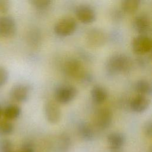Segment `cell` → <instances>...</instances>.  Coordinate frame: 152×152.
Here are the masks:
<instances>
[{"label":"cell","mask_w":152,"mask_h":152,"mask_svg":"<svg viewBox=\"0 0 152 152\" xmlns=\"http://www.w3.org/2000/svg\"><path fill=\"white\" fill-rule=\"evenodd\" d=\"M132 66L130 58L123 53H115L106 61V68L110 74L124 73L129 71Z\"/></svg>","instance_id":"cell-1"},{"label":"cell","mask_w":152,"mask_h":152,"mask_svg":"<svg viewBox=\"0 0 152 152\" xmlns=\"http://www.w3.org/2000/svg\"><path fill=\"white\" fill-rule=\"evenodd\" d=\"M64 69L66 74L71 78L82 81L90 80V75L86 73L83 64L77 59L72 58L67 60Z\"/></svg>","instance_id":"cell-2"},{"label":"cell","mask_w":152,"mask_h":152,"mask_svg":"<svg viewBox=\"0 0 152 152\" xmlns=\"http://www.w3.org/2000/svg\"><path fill=\"white\" fill-rule=\"evenodd\" d=\"M77 27V24L74 18L64 17L56 21L54 26V31L59 36L65 37L72 34Z\"/></svg>","instance_id":"cell-3"},{"label":"cell","mask_w":152,"mask_h":152,"mask_svg":"<svg viewBox=\"0 0 152 152\" xmlns=\"http://www.w3.org/2000/svg\"><path fill=\"white\" fill-rule=\"evenodd\" d=\"M131 48L135 54L138 55H145L151 50V39L147 34H138L132 40Z\"/></svg>","instance_id":"cell-4"},{"label":"cell","mask_w":152,"mask_h":152,"mask_svg":"<svg viewBox=\"0 0 152 152\" xmlns=\"http://www.w3.org/2000/svg\"><path fill=\"white\" fill-rule=\"evenodd\" d=\"M77 88L71 85H61L55 90V99L59 103L66 104L72 101L77 96Z\"/></svg>","instance_id":"cell-5"},{"label":"cell","mask_w":152,"mask_h":152,"mask_svg":"<svg viewBox=\"0 0 152 152\" xmlns=\"http://www.w3.org/2000/svg\"><path fill=\"white\" fill-rule=\"evenodd\" d=\"M113 120V113L107 107H101L96 110L94 117V122L97 127L102 129L110 126Z\"/></svg>","instance_id":"cell-6"},{"label":"cell","mask_w":152,"mask_h":152,"mask_svg":"<svg viewBox=\"0 0 152 152\" xmlns=\"http://www.w3.org/2000/svg\"><path fill=\"white\" fill-rule=\"evenodd\" d=\"M17 31V24L11 16L0 17V37L8 38L12 37Z\"/></svg>","instance_id":"cell-7"},{"label":"cell","mask_w":152,"mask_h":152,"mask_svg":"<svg viewBox=\"0 0 152 152\" xmlns=\"http://www.w3.org/2000/svg\"><path fill=\"white\" fill-rule=\"evenodd\" d=\"M75 13L77 19L84 24L91 23L96 18V14L94 8L86 4L77 6Z\"/></svg>","instance_id":"cell-8"},{"label":"cell","mask_w":152,"mask_h":152,"mask_svg":"<svg viewBox=\"0 0 152 152\" xmlns=\"http://www.w3.org/2000/svg\"><path fill=\"white\" fill-rule=\"evenodd\" d=\"M45 115L47 121L52 124L58 123L61 118V112L59 106L53 100L48 101L45 106Z\"/></svg>","instance_id":"cell-9"},{"label":"cell","mask_w":152,"mask_h":152,"mask_svg":"<svg viewBox=\"0 0 152 152\" xmlns=\"http://www.w3.org/2000/svg\"><path fill=\"white\" fill-rule=\"evenodd\" d=\"M30 94V88L24 84H18L14 86L10 90V97L15 102L22 103L27 101Z\"/></svg>","instance_id":"cell-10"},{"label":"cell","mask_w":152,"mask_h":152,"mask_svg":"<svg viewBox=\"0 0 152 152\" xmlns=\"http://www.w3.org/2000/svg\"><path fill=\"white\" fill-rule=\"evenodd\" d=\"M150 100L148 96L137 94L130 102V108L136 113H142L149 107Z\"/></svg>","instance_id":"cell-11"},{"label":"cell","mask_w":152,"mask_h":152,"mask_svg":"<svg viewBox=\"0 0 152 152\" xmlns=\"http://www.w3.org/2000/svg\"><path fill=\"white\" fill-rule=\"evenodd\" d=\"M134 29L139 34H147L151 28V21L150 18L145 15L136 16L132 23Z\"/></svg>","instance_id":"cell-12"},{"label":"cell","mask_w":152,"mask_h":152,"mask_svg":"<svg viewBox=\"0 0 152 152\" xmlns=\"http://www.w3.org/2000/svg\"><path fill=\"white\" fill-rule=\"evenodd\" d=\"M126 138L125 135L119 132H113L107 137L108 147L113 151L120 150L125 144Z\"/></svg>","instance_id":"cell-13"},{"label":"cell","mask_w":152,"mask_h":152,"mask_svg":"<svg viewBox=\"0 0 152 152\" xmlns=\"http://www.w3.org/2000/svg\"><path fill=\"white\" fill-rule=\"evenodd\" d=\"M86 39L90 45L99 46L104 43V35L100 30L93 29L87 33Z\"/></svg>","instance_id":"cell-14"},{"label":"cell","mask_w":152,"mask_h":152,"mask_svg":"<svg viewBox=\"0 0 152 152\" xmlns=\"http://www.w3.org/2000/svg\"><path fill=\"white\" fill-rule=\"evenodd\" d=\"M91 97L92 100L97 104H101L106 101L107 97V93L104 88L96 85L91 90Z\"/></svg>","instance_id":"cell-15"},{"label":"cell","mask_w":152,"mask_h":152,"mask_svg":"<svg viewBox=\"0 0 152 152\" xmlns=\"http://www.w3.org/2000/svg\"><path fill=\"white\" fill-rule=\"evenodd\" d=\"M78 132L80 137L84 140L90 141L94 138V131L91 126L87 122H82L79 124Z\"/></svg>","instance_id":"cell-16"},{"label":"cell","mask_w":152,"mask_h":152,"mask_svg":"<svg viewBox=\"0 0 152 152\" xmlns=\"http://www.w3.org/2000/svg\"><path fill=\"white\" fill-rule=\"evenodd\" d=\"M134 89L138 94L147 96L151 93V84L146 80H139L135 83Z\"/></svg>","instance_id":"cell-17"},{"label":"cell","mask_w":152,"mask_h":152,"mask_svg":"<svg viewBox=\"0 0 152 152\" xmlns=\"http://www.w3.org/2000/svg\"><path fill=\"white\" fill-rule=\"evenodd\" d=\"M21 112V109L19 106L11 104L5 107L2 110V115L7 120L11 121L17 119L20 115Z\"/></svg>","instance_id":"cell-18"},{"label":"cell","mask_w":152,"mask_h":152,"mask_svg":"<svg viewBox=\"0 0 152 152\" xmlns=\"http://www.w3.org/2000/svg\"><path fill=\"white\" fill-rule=\"evenodd\" d=\"M140 5V1L138 0H124L121 2L122 10L129 14L134 13L137 11Z\"/></svg>","instance_id":"cell-19"},{"label":"cell","mask_w":152,"mask_h":152,"mask_svg":"<svg viewBox=\"0 0 152 152\" xmlns=\"http://www.w3.org/2000/svg\"><path fill=\"white\" fill-rule=\"evenodd\" d=\"M13 124L8 120L0 121V133L4 135L11 134L14 131Z\"/></svg>","instance_id":"cell-20"},{"label":"cell","mask_w":152,"mask_h":152,"mask_svg":"<svg viewBox=\"0 0 152 152\" xmlns=\"http://www.w3.org/2000/svg\"><path fill=\"white\" fill-rule=\"evenodd\" d=\"M30 2L36 9L44 10L49 8L51 5L52 1L49 0H31Z\"/></svg>","instance_id":"cell-21"},{"label":"cell","mask_w":152,"mask_h":152,"mask_svg":"<svg viewBox=\"0 0 152 152\" xmlns=\"http://www.w3.org/2000/svg\"><path fill=\"white\" fill-rule=\"evenodd\" d=\"M0 152H13V145L10 140L4 138L0 141Z\"/></svg>","instance_id":"cell-22"},{"label":"cell","mask_w":152,"mask_h":152,"mask_svg":"<svg viewBox=\"0 0 152 152\" xmlns=\"http://www.w3.org/2000/svg\"><path fill=\"white\" fill-rule=\"evenodd\" d=\"M9 74L4 67L0 66V88L4 86L8 81Z\"/></svg>","instance_id":"cell-23"},{"label":"cell","mask_w":152,"mask_h":152,"mask_svg":"<svg viewBox=\"0 0 152 152\" xmlns=\"http://www.w3.org/2000/svg\"><path fill=\"white\" fill-rule=\"evenodd\" d=\"M151 121L149 120L147 121L144 126V132L146 137H151L152 135V124Z\"/></svg>","instance_id":"cell-24"},{"label":"cell","mask_w":152,"mask_h":152,"mask_svg":"<svg viewBox=\"0 0 152 152\" xmlns=\"http://www.w3.org/2000/svg\"><path fill=\"white\" fill-rule=\"evenodd\" d=\"M10 8V3L7 1L0 0V14H5Z\"/></svg>","instance_id":"cell-25"},{"label":"cell","mask_w":152,"mask_h":152,"mask_svg":"<svg viewBox=\"0 0 152 152\" xmlns=\"http://www.w3.org/2000/svg\"><path fill=\"white\" fill-rule=\"evenodd\" d=\"M21 152H34V151L32 145L30 143L26 142L23 145Z\"/></svg>","instance_id":"cell-26"},{"label":"cell","mask_w":152,"mask_h":152,"mask_svg":"<svg viewBox=\"0 0 152 152\" xmlns=\"http://www.w3.org/2000/svg\"><path fill=\"white\" fill-rule=\"evenodd\" d=\"M2 115V107H1V106L0 105V118H1Z\"/></svg>","instance_id":"cell-27"},{"label":"cell","mask_w":152,"mask_h":152,"mask_svg":"<svg viewBox=\"0 0 152 152\" xmlns=\"http://www.w3.org/2000/svg\"><path fill=\"white\" fill-rule=\"evenodd\" d=\"M20 152H21V151H20Z\"/></svg>","instance_id":"cell-28"}]
</instances>
